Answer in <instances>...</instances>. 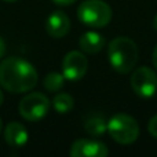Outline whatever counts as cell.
Masks as SVG:
<instances>
[{"instance_id":"1","label":"cell","mask_w":157,"mask_h":157,"mask_svg":"<svg viewBox=\"0 0 157 157\" xmlns=\"http://www.w3.org/2000/svg\"><path fill=\"white\" fill-rule=\"evenodd\" d=\"M39 76L30 62L19 57L4 58L0 62V86L8 92H28L37 84Z\"/></svg>"},{"instance_id":"2","label":"cell","mask_w":157,"mask_h":157,"mask_svg":"<svg viewBox=\"0 0 157 157\" xmlns=\"http://www.w3.org/2000/svg\"><path fill=\"white\" fill-rule=\"evenodd\" d=\"M138 46L130 37L119 36L109 43L108 58L110 66L121 75L130 73L138 61Z\"/></svg>"},{"instance_id":"3","label":"cell","mask_w":157,"mask_h":157,"mask_svg":"<svg viewBox=\"0 0 157 157\" xmlns=\"http://www.w3.org/2000/svg\"><path fill=\"white\" fill-rule=\"evenodd\" d=\"M112 8L103 0H86L77 8V18L90 28H105L112 19Z\"/></svg>"},{"instance_id":"4","label":"cell","mask_w":157,"mask_h":157,"mask_svg":"<svg viewBox=\"0 0 157 157\" xmlns=\"http://www.w3.org/2000/svg\"><path fill=\"white\" fill-rule=\"evenodd\" d=\"M108 132L120 145H131L139 136V124L127 113H116L108 121Z\"/></svg>"},{"instance_id":"5","label":"cell","mask_w":157,"mask_h":157,"mask_svg":"<svg viewBox=\"0 0 157 157\" xmlns=\"http://www.w3.org/2000/svg\"><path fill=\"white\" fill-rule=\"evenodd\" d=\"M50 99L41 92H30L25 95L18 105L19 114L28 121H37L43 119L50 109Z\"/></svg>"},{"instance_id":"6","label":"cell","mask_w":157,"mask_h":157,"mask_svg":"<svg viewBox=\"0 0 157 157\" xmlns=\"http://www.w3.org/2000/svg\"><path fill=\"white\" fill-rule=\"evenodd\" d=\"M131 87L141 98H152L157 91V75L149 66L135 69L131 76Z\"/></svg>"},{"instance_id":"7","label":"cell","mask_w":157,"mask_h":157,"mask_svg":"<svg viewBox=\"0 0 157 157\" xmlns=\"http://www.w3.org/2000/svg\"><path fill=\"white\" fill-rule=\"evenodd\" d=\"M88 69V59L80 51H71L62 61V73L66 80L78 81L84 77Z\"/></svg>"},{"instance_id":"8","label":"cell","mask_w":157,"mask_h":157,"mask_svg":"<svg viewBox=\"0 0 157 157\" xmlns=\"http://www.w3.org/2000/svg\"><path fill=\"white\" fill-rule=\"evenodd\" d=\"M69 153L73 157H106L109 149L105 144L95 139H77L72 144Z\"/></svg>"},{"instance_id":"9","label":"cell","mask_w":157,"mask_h":157,"mask_svg":"<svg viewBox=\"0 0 157 157\" xmlns=\"http://www.w3.org/2000/svg\"><path fill=\"white\" fill-rule=\"evenodd\" d=\"M71 29V19L63 11H54L46 19V32L54 39H62Z\"/></svg>"},{"instance_id":"10","label":"cell","mask_w":157,"mask_h":157,"mask_svg":"<svg viewBox=\"0 0 157 157\" xmlns=\"http://www.w3.org/2000/svg\"><path fill=\"white\" fill-rule=\"evenodd\" d=\"M4 139L8 146L22 147L28 142V131L24 124L18 121H11L4 128Z\"/></svg>"},{"instance_id":"11","label":"cell","mask_w":157,"mask_h":157,"mask_svg":"<svg viewBox=\"0 0 157 157\" xmlns=\"http://www.w3.org/2000/svg\"><path fill=\"white\" fill-rule=\"evenodd\" d=\"M78 47L83 52L87 54H98L105 47V39L97 32H86L78 39Z\"/></svg>"},{"instance_id":"12","label":"cell","mask_w":157,"mask_h":157,"mask_svg":"<svg viewBox=\"0 0 157 157\" xmlns=\"http://www.w3.org/2000/svg\"><path fill=\"white\" fill-rule=\"evenodd\" d=\"M84 130L91 136H102L108 131V121L99 114H92L84 121Z\"/></svg>"},{"instance_id":"13","label":"cell","mask_w":157,"mask_h":157,"mask_svg":"<svg viewBox=\"0 0 157 157\" xmlns=\"http://www.w3.org/2000/svg\"><path fill=\"white\" fill-rule=\"evenodd\" d=\"M52 108L55 109V112H58L59 114H66L73 109L75 106V99L71 94L66 92H58L52 99Z\"/></svg>"},{"instance_id":"14","label":"cell","mask_w":157,"mask_h":157,"mask_svg":"<svg viewBox=\"0 0 157 157\" xmlns=\"http://www.w3.org/2000/svg\"><path fill=\"white\" fill-rule=\"evenodd\" d=\"M65 76H63V73H57V72H51V73H48L46 77H44L43 80V86L44 88L47 90V91L50 92H57V91H61L63 87V84H65Z\"/></svg>"},{"instance_id":"15","label":"cell","mask_w":157,"mask_h":157,"mask_svg":"<svg viewBox=\"0 0 157 157\" xmlns=\"http://www.w3.org/2000/svg\"><path fill=\"white\" fill-rule=\"evenodd\" d=\"M147 130H149L150 135H152L153 138L157 139V114H156V116H153L152 119L149 120V124H147Z\"/></svg>"},{"instance_id":"16","label":"cell","mask_w":157,"mask_h":157,"mask_svg":"<svg viewBox=\"0 0 157 157\" xmlns=\"http://www.w3.org/2000/svg\"><path fill=\"white\" fill-rule=\"evenodd\" d=\"M52 2L58 6H71L73 3H76L77 0H52Z\"/></svg>"},{"instance_id":"17","label":"cell","mask_w":157,"mask_h":157,"mask_svg":"<svg viewBox=\"0 0 157 157\" xmlns=\"http://www.w3.org/2000/svg\"><path fill=\"white\" fill-rule=\"evenodd\" d=\"M152 62H153V66H155L156 72H157V44L153 50V54H152Z\"/></svg>"},{"instance_id":"18","label":"cell","mask_w":157,"mask_h":157,"mask_svg":"<svg viewBox=\"0 0 157 157\" xmlns=\"http://www.w3.org/2000/svg\"><path fill=\"white\" fill-rule=\"evenodd\" d=\"M4 52H6V43H4V40H3V39L0 37V59L3 58Z\"/></svg>"},{"instance_id":"19","label":"cell","mask_w":157,"mask_h":157,"mask_svg":"<svg viewBox=\"0 0 157 157\" xmlns=\"http://www.w3.org/2000/svg\"><path fill=\"white\" fill-rule=\"evenodd\" d=\"M153 28L157 30V15L155 17V19H153Z\"/></svg>"},{"instance_id":"20","label":"cell","mask_w":157,"mask_h":157,"mask_svg":"<svg viewBox=\"0 0 157 157\" xmlns=\"http://www.w3.org/2000/svg\"><path fill=\"white\" fill-rule=\"evenodd\" d=\"M3 99H4V97H3V92H2V90H0V106H2V103H3Z\"/></svg>"},{"instance_id":"21","label":"cell","mask_w":157,"mask_h":157,"mask_svg":"<svg viewBox=\"0 0 157 157\" xmlns=\"http://www.w3.org/2000/svg\"><path fill=\"white\" fill-rule=\"evenodd\" d=\"M2 128H3V121H2V117H0V132H2Z\"/></svg>"},{"instance_id":"22","label":"cell","mask_w":157,"mask_h":157,"mask_svg":"<svg viewBox=\"0 0 157 157\" xmlns=\"http://www.w3.org/2000/svg\"><path fill=\"white\" fill-rule=\"evenodd\" d=\"M4 2H7V3H14V2H18V0H4Z\"/></svg>"}]
</instances>
